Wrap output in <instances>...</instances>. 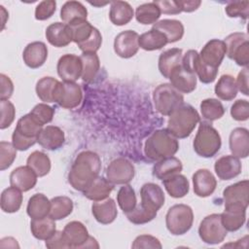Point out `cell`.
<instances>
[{
  "instance_id": "obj_1",
  "label": "cell",
  "mask_w": 249,
  "mask_h": 249,
  "mask_svg": "<svg viewBox=\"0 0 249 249\" xmlns=\"http://www.w3.org/2000/svg\"><path fill=\"white\" fill-rule=\"evenodd\" d=\"M101 170L100 157L93 151L80 152L68 172V183L76 191L83 192L97 176Z\"/></svg>"
},
{
  "instance_id": "obj_2",
  "label": "cell",
  "mask_w": 249,
  "mask_h": 249,
  "mask_svg": "<svg viewBox=\"0 0 249 249\" xmlns=\"http://www.w3.org/2000/svg\"><path fill=\"white\" fill-rule=\"evenodd\" d=\"M179 150V141L167 128L155 130L145 141L144 154L155 161L174 156Z\"/></svg>"
},
{
  "instance_id": "obj_3",
  "label": "cell",
  "mask_w": 249,
  "mask_h": 249,
  "mask_svg": "<svg viewBox=\"0 0 249 249\" xmlns=\"http://www.w3.org/2000/svg\"><path fill=\"white\" fill-rule=\"evenodd\" d=\"M168 117L167 130L177 139L189 137L200 122V117L196 109L185 102L176 108Z\"/></svg>"
},
{
  "instance_id": "obj_4",
  "label": "cell",
  "mask_w": 249,
  "mask_h": 249,
  "mask_svg": "<svg viewBox=\"0 0 249 249\" xmlns=\"http://www.w3.org/2000/svg\"><path fill=\"white\" fill-rule=\"evenodd\" d=\"M222 146V139L219 131L209 123L201 122L195 136L194 151L202 158H212Z\"/></svg>"
},
{
  "instance_id": "obj_5",
  "label": "cell",
  "mask_w": 249,
  "mask_h": 249,
  "mask_svg": "<svg viewBox=\"0 0 249 249\" xmlns=\"http://www.w3.org/2000/svg\"><path fill=\"white\" fill-rule=\"evenodd\" d=\"M194 223V212L191 206L183 203L171 206L165 215V225L173 235L187 233Z\"/></svg>"
},
{
  "instance_id": "obj_6",
  "label": "cell",
  "mask_w": 249,
  "mask_h": 249,
  "mask_svg": "<svg viewBox=\"0 0 249 249\" xmlns=\"http://www.w3.org/2000/svg\"><path fill=\"white\" fill-rule=\"evenodd\" d=\"M153 101L156 110L163 115L169 116L176 108L184 103L183 94L171 84L159 85L153 91Z\"/></svg>"
},
{
  "instance_id": "obj_7",
  "label": "cell",
  "mask_w": 249,
  "mask_h": 249,
  "mask_svg": "<svg viewBox=\"0 0 249 249\" xmlns=\"http://www.w3.org/2000/svg\"><path fill=\"white\" fill-rule=\"evenodd\" d=\"M226 45V55L234 60V62L242 67L249 64V37L244 32H233L223 40Z\"/></svg>"
},
{
  "instance_id": "obj_8",
  "label": "cell",
  "mask_w": 249,
  "mask_h": 249,
  "mask_svg": "<svg viewBox=\"0 0 249 249\" xmlns=\"http://www.w3.org/2000/svg\"><path fill=\"white\" fill-rule=\"evenodd\" d=\"M227 230L224 228L221 215L213 213L202 219L198 227V235L200 239L209 245L219 244L227 236Z\"/></svg>"
},
{
  "instance_id": "obj_9",
  "label": "cell",
  "mask_w": 249,
  "mask_h": 249,
  "mask_svg": "<svg viewBox=\"0 0 249 249\" xmlns=\"http://www.w3.org/2000/svg\"><path fill=\"white\" fill-rule=\"evenodd\" d=\"M183 66L193 71L203 84L213 83L218 75V69L206 65L196 50H189L182 58Z\"/></svg>"
},
{
  "instance_id": "obj_10",
  "label": "cell",
  "mask_w": 249,
  "mask_h": 249,
  "mask_svg": "<svg viewBox=\"0 0 249 249\" xmlns=\"http://www.w3.org/2000/svg\"><path fill=\"white\" fill-rule=\"evenodd\" d=\"M135 175L133 163L125 158L113 160L106 168V178L114 185L128 184Z\"/></svg>"
},
{
  "instance_id": "obj_11",
  "label": "cell",
  "mask_w": 249,
  "mask_h": 249,
  "mask_svg": "<svg viewBox=\"0 0 249 249\" xmlns=\"http://www.w3.org/2000/svg\"><path fill=\"white\" fill-rule=\"evenodd\" d=\"M82 99V89L76 82H59L54 103L65 109H74L81 104Z\"/></svg>"
},
{
  "instance_id": "obj_12",
  "label": "cell",
  "mask_w": 249,
  "mask_h": 249,
  "mask_svg": "<svg viewBox=\"0 0 249 249\" xmlns=\"http://www.w3.org/2000/svg\"><path fill=\"white\" fill-rule=\"evenodd\" d=\"M140 196H141V203L139 206L157 216L158 211L162 207L164 204L165 196L162 189L155 183H146L140 189Z\"/></svg>"
},
{
  "instance_id": "obj_13",
  "label": "cell",
  "mask_w": 249,
  "mask_h": 249,
  "mask_svg": "<svg viewBox=\"0 0 249 249\" xmlns=\"http://www.w3.org/2000/svg\"><path fill=\"white\" fill-rule=\"evenodd\" d=\"M82 70L81 57L73 53L63 54L56 64V71L62 82H76L81 78Z\"/></svg>"
},
{
  "instance_id": "obj_14",
  "label": "cell",
  "mask_w": 249,
  "mask_h": 249,
  "mask_svg": "<svg viewBox=\"0 0 249 249\" xmlns=\"http://www.w3.org/2000/svg\"><path fill=\"white\" fill-rule=\"evenodd\" d=\"M139 35L134 30L120 32L114 40V51L122 58L134 56L139 50Z\"/></svg>"
},
{
  "instance_id": "obj_15",
  "label": "cell",
  "mask_w": 249,
  "mask_h": 249,
  "mask_svg": "<svg viewBox=\"0 0 249 249\" xmlns=\"http://www.w3.org/2000/svg\"><path fill=\"white\" fill-rule=\"evenodd\" d=\"M168 79L170 81L169 84L181 93H191L196 88L197 78L196 74L183 66L182 63L171 71Z\"/></svg>"
},
{
  "instance_id": "obj_16",
  "label": "cell",
  "mask_w": 249,
  "mask_h": 249,
  "mask_svg": "<svg viewBox=\"0 0 249 249\" xmlns=\"http://www.w3.org/2000/svg\"><path fill=\"white\" fill-rule=\"evenodd\" d=\"M226 53L225 42L219 39H212L202 47L199 56L206 65L219 69V66L226 56Z\"/></svg>"
},
{
  "instance_id": "obj_17",
  "label": "cell",
  "mask_w": 249,
  "mask_h": 249,
  "mask_svg": "<svg viewBox=\"0 0 249 249\" xmlns=\"http://www.w3.org/2000/svg\"><path fill=\"white\" fill-rule=\"evenodd\" d=\"M249 181L242 180L231 184L223 191L224 204L227 205H241L248 207L249 200Z\"/></svg>"
},
{
  "instance_id": "obj_18",
  "label": "cell",
  "mask_w": 249,
  "mask_h": 249,
  "mask_svg": "<svg viewBox=\"0 0 249 249\" xmlns=\"http://www.w3.org/2000/svg\"><path fill=\"white\" fill-rule=\"evenodd\" d=\"M194 193L199 197H207L211 196L217 187V180L213 173L206 169H197L193 174Z\"/></svg>"
},
{
  "instance_id": "obj_19",
  "label": "cell",
  "mask_w": 249,
  "mask_h": 249,
  "mask_svg": "<svg viewBox=\"0 0 249 249\" xmlns=\"http://www.w3.org/2000/svg\"><path fill=\"white\" fill-rule=\"evenodd\" d=\"M242 165L238 158L232 155H226L219 158L214 164L216 175L221 180H231L241 173Z\"/></svg>"
},
{
  "instance_id": "obj_20",
  "label": "cell",
  "mask_w": 249,
  "mask_h": 249,
  "mask_svg": "<svg viewBox=\"0 0 249 249\" xmlns=\"http://www.w3.org/2000/svg\"><path fill=\"white\" fill-rule=\"evenodd\" d=\"M48 48L44 42H31L23 50L22 59L26 66L31 69H37L44 65L48 58Z\"/></svg>"
},
{
  "instance_id": "obj_21",
  "label": "cell",
  "mask_w": 249,
  "mask_h": 249,
  "mask_svg": "<svg viewBox=\"0 0 249 249\" xmlns=\"http://www.w3.org/2000/svg\"><path fill=\"white\" fill-rule=\"evenodd\" d=\"M45 36L48 42L56 48H62L68 46L72 39V32L68 24L64 22H53L51 23L45 32Z\"/></svg>"
},
{
  "instance_id": "obj_22",
  "label": "cell",
  "mask_w": 249,
  "mask_h": 249,
  "mask_svg": "<svg viewBox=\"0 0 249 249\" xmlns=\"http://www.w3.org/2000/svg\"><path fill=\"white\" fill-rule=\"evenodd\" d=\"M37 178L38 176L33 169L28 165H21L11 172L10 184L21 192H28L37 184Z\"/></svg>"
},
{
  "instance_id": "obj_23",
  "label": "cell",
  "mask_w": 249,
  "mask_h": 249,
  "mask_svg": "<svg viewBox=\"0 0 249 249\" xmlns=\"http://www.w3.org/2000/svg\"><path fill=\"white\" fill-rule=\"evenodd\" d=\"M246 207L241 205H227L221 213V221L227 231H238L246 221Z\"/></svg>"
},
{
  "instance_id": "obj_24",
  "label": "cell",
  "mask_w": 249,
  "mask_h": 249,
  "mask_svg": "<svg viewBox=\"0 0 249 249\" xmlns=\"http://www.w3.org/2000/svg\"><path fill=\"white\" fill-rule=\"evenodd\" d=\"M64 141V131L56 125H47L43 127L37 138V143L49 151L58 150L62 147Z\"/></svg>"
},
{
  "instance_id": "obj_25",
  "label": "cell",
  "mask_w": 249,
  "mask_h": 249,
  "mask_svg": "<svg viewBox=\"0 0 249 249\" xmlns=\"http://www.w3.org/2000/svg\"><path fill=\"white\" fill-rule=\"evenodd\" d=\"M231 155L238 159H245L249 155V131L245 127H235L229 137Z\"/></svg>"
},
{
  "instance_id": "obj_26",
  "label": "cell",
  "mask_w": 249,
  "mask_h": 249,
  "mask_svg": "<svg viewBox=\"0 0 249 249\" xmlns=\"http://www.w3.org/2000/svg\"><path fill=\"white\" fill-rule=\"evenodd\" d=\"M91 213L98 223L102 225L111 224L118 216L117 204L111 197H107L99 201H93L91 205Z\"/></svg>"
},
{
  "instance_id": "obj_27",
  "label": "cell",
  "mask_w": 249,
  "mask_h": 249,
  "mask_svg": "<svg viewBox=\"0 0 249 249\" xmlns=\"http://www.w3.org/2000/svg\"><path fill=\"white\" fill-rule=\"evenodd\" d=\"M63 234L71 248H82L89 237L87 227L80 221H71L63 229Z\"/></svg>"
},
{
  "instance_id": "obj_28",
  "label": "cell",
  "mask_w": 249,
  "mask_h": 249,
  "mask_svg": "<svg viewBox=\"0 0 249 249\" xmlns=\"http://www.w3.org/2000/svg\"><path fill=\"white\" fill-rule=\"evenodd\" d=\"M113 190H114V184H112L107 178L97 176L83 191V194L89 200L99 201L109 197Z\"/></svg>"
},
{
  "instance_id": "obj_29",
  "label": "cell",
  "mask_w": 249,
  "mask_h": 249,
  "mask_svg": "<svg viewBox=\"0 0 249 249\" xmlns=\"http://www.w3.org/2000/svg\"><path fill=\"white\" fill-rule=\"evenodd\" d=\"M183 51L179 48H171L162 52L159 56L158 67L160 73L168 79L171 71L182 63Z\"/></svg>"
},
{
  "instance_id": "obj_30",
  "label": "cell",
  "mask_w": 249,
  "mask_h": 249,
  "mask_svg": "<svg viewBox=\"0 0 249 249\" xmlns=\"http://www.w3.org/2000/svg\"><path fill=\"white\" fill-rule=\"evenodd\" d=\"M134 17V11L126 1H112L110 3L109 18L117 26L127 24Z\"/></svg>"
},
{
  "instance_id": "obj_31",
  "label": "cell",
  "mask_w": 249,
  "mask_h": 249,
  "mask_svg": "<svg viewBox=\"0 0 249 249\" xmlns=\"http://www.w3.org/2000/svg\"><path fill=\"white\" fill-rule=\"evenodd\" d=\"M154 29H157L164 34L168 43H175L180 41L184 36V25L178 19L164 18L153 24Z\"/></svg>"
},
{
  "instance_id": "obj_32",
  "label": "cell",
  "mask_w": 249,
  "mask_h": 249,
  "mask_svg": "<svg viewBox=\"0 0 249 249\" xmlns=\"http://www.w3.org/2000/svg\"><path fill=\"white\" fill-rule=\"evenodd\" d=\"M182 169V161L176 157L172 156L157 161L153 166V175L162 181L172 175L180 173Z\"/></svg>"
},
{
  "instance_id": "obj_33",
  "label": "cell",
  "mask_w": 249,
  "mask_h": 249,
  "mask_svg": "<svg viewBox=\"0 0 249 249\" xmlns=\"http://www.w3.org/2000/svg\"><path fill=\"white\" fill-rule=\"evenodd\" d=\"M51 200L41 193L34 194L27 202L26 213L31 219H41L49 216Z\"/></svg>"
},
{
  "instance_id": "obj_34",
  "label": "cell",
  "mask_w": 249,
  "mask_h": 249,
  "mask_svg": "<svg viewBox=\"0 0 249 249\" xmlns=\"http://www.w3.org/2000/svg\"><path fill=\"white\" fill-rule=\"evenodd\" d=\"M162 184L167 194L174 198L184 197L190 191V183L187 177L180 173L162 180Z\"/></svg>"
},
{
  "instance_id": "obj_35",
  "label": "cell",
  "mask_w": 249,
  "mask_h": 249,
  "mask_svg": "<svg viewBox=\"0 0 249 249\" xmlns=\"http://www.w3.org/2000/svg\"><path fill=\"white\" fill-rule=\"evenodd\" d=\"M22 192L13 186L6 188L1 194L0 206L5 213L18 212L22 204Z\"/></svg>"
},
{
  "instance_id": "obj_36",
  "label": "cell",
  "mask_w": 249,
  "mask_h": 249,
  "mask_svg": "<svg viewBox=\"0 0 249 249\" xmlns=\"http://www.w3.org/2000/svg\"><path fill=\"white\" fill-rule=\"evenodd\" d=\"M87 17L88 10L79 1H67L60 9V18L66 24L80 19H87Z\"/></svg>"
},
{
  "instance_id": "obj_37",
  "label": "cell",
  "mask_w": 249,
  "mask_h": 249,
  "mask_svg": "<svg viewBox=\"0 0 249 249\" xmlns=\"http://www.w3.org/2000/svg\"><path fill=\"white\" fill-rule=\"evenodd\" d=\"M214 91L218 98L225 101H231L235 98L238 89L234 77L230 74L222 75L215 85Z\"/></svg>"
},
{
  "instance_id": "obj_38",
  "label": "cell",
  "mask_w": 249,
  "mask_h": 249,
  "mask_svg": "<svg viewBox=\"0 0 249 249\" xmlns=\"http://www.w3.org/2000/svg\"><path fill=\"white\" fill-rule=\"evenodd\" d=\"M138 43H139V48L148 52L160 50L166 44H168L164 34L154 28L141 34L139 36Z\"/></svg>"
},
{
  "instance_id": "obj_39",
  "label": "cell",
  "mask_w": 249,
  "mask_h": 249,
  "mask_svg": "<svg viewBox=\"0 0 249 249\" xmlns=\"http://www.w3.org/2000/svg\"><path fill=\"white\" fill-rule=\"evenodd\" d=\"M55 221L50 216L41 219H32L30 222V231L32 235L39 240H47L56 231Z\"/></svg>"
},
{
  "instance_id": "obj_40",
  "label": "cell",
  "mask_w": 249,
  "mask_h": 249,
  "mask_svg": "<svg viewBox=\"0 0 249 249\" xmlns=\"http://www.w3.org/2000/svg\"><path fill=\"white\" fill-rule=\"evenodd\" d=\"M82 60V80L85 83H91L100 69V60L96 53H83L81 55Z\"/></svg>"
},
{
  "instance_id": "obj_41",
  "label": "cell",
  "mask_w": 249,
  "mask_h": 249,
  "mask_svg": "<svg viewBox=\"0 0 249 249\" xmlns=\"http://www.w3.org/2000/svg\"><path fill=\"white\" fill-rule=\"evenodd\" d=\"M74 208L73 200L66 196H54L51 199V209L49 216L56 220H62L68 217Z\"/></svg>"
},
{
  "instance_id": "obj_42",
  "label": "cell",
  "mask_w": 249,
  "mask_h": 249,
  "mask_svg": "<svg viewBox=\"0 0 249 249\" xmlns=\"http://www.w3.org/2000/svg\"><path fill=\"white\" fill-rule=\"evenodd\" d=\"M59 81L53 77H43L36 83L35 90L37 96L45 103L54 102V97Z\"/></svg>"
},
{
  "instance_id": "obj_43",
  "label": "cell",
  "mask_w": 249,
  "mask_h": 249,
  "mask_svg": "<svg viewBox=\"0 0 249 249\" xmlns=\"http://www.w3.org/2000/svg\"><path fill=\"white\" fill-rule=\"evenodd\" d=\"M44 125L41 124L30 113L20 117L15 128L20 135L28 138H38Z\"/></svg>"
},
{
  "instance_id": "obj_44",
  "label": "cell",
  "mask_w": 249,
  "mask_h": 249,
  "mask_svg": "<svg viewBox=\"0 0 249 249\" xmlns=\"http://www.w3.org/2000/svg\"><path fill=\"white\" fill-rule=\"evenodd\" d=\"M26 165L33 169L38 177H44L51 171L52 162L47 154L41 151H34L28 156Z\"/></svg>"
},
{
  "instance_id": "obj_45",
  "label": "cell",
  "mask_w": 249,
  "mask_h": 249,
  "mask_svg": "<svg viewBox=\"0 0 249 249\" xmlns=\"http://www.w3.org/2000/svg\"><path fill=\"white\" fill-rule=\"evenodd\" d=\"M160 15L161 13L160 8L153 1V2L139 5L135 10L134 16L136 20L139 23L148 25V24H155L157 21H159Z\"/></svg>"
},
{
  "instance_id": "obj_46",
  "label": "cell",
  "mask_w": 249,
  "mask_h": 249,
  "mask_svg": "<svg viewBox=\"0 0 249 249\" xmlns=\"http://www.w3.org/2000/svg\"><path fill=\"white\" fill-rule=\"evenodd\" d=\"M200 112L203 119L213 122L221 119L225 114L222 102L216 98H206L200 102Z\"/></svg>"
},
{
  "instance_id": "obj_47",
  "label": "cell",
  "mask_w": 249,
  "mask_h": 249,
  "mask_svg": "<svg viewBox=\"0 0 249 249\" xmlns=\"http://www.w3.org/2000/svg\"><path fill=\"white\" fill-rule=\"evenodd\" d=\"M117 202L124 214L132 211L137 205V197L134 189L129 184H124L117 194Z\"/></svg>"
},
{
  "instance_id": "obj_48",
  "label": "cell",
  "mask_w": 249,
  "mask_h": 249,
  "mask_svg": "<svg viewBox=\"0 0 249 249\" xmlns=\"http://www.w3.org/2000/svg\"><path fill=\"white\" fill-rule=\"evenodd\" d=\"M68 25L72 32L73 42L76 43L77 45L87 41L91 36V34L95 29V27L91 25V23L87 19L76 20L71 22Z\"/></svg>"
},
{
  "instance_id": "obj_49",
  "label": "cell",
  "mask_w": 249,
  "mask_h": 249,
  "mask_svg": "<svg viewBox=\"0 0 249 249\" xmlns=\"http://www.w3.org/2000/svg\"><path fill=\"white\" fill-rule=\"evenodd\" d=\"M17 158V149L13 143L7 141L0 142V170L9 168Z\"/></svg>"
},
{
  "instance_id": "obj_50",
  "label": "cell",
  "mask_w": 249,
  "mask_h": 249,
  "mask_svg": "<svg viewBox=\"0 0 249 249\" xmlns=\"http://www.w3.org/2000/svg\"><path fill=\"white\" fill-rule=\"evenodd\" d=\"M41 124L45 125L53 121L54 109L47 103H39L35 105L29 112Z\"/></svg>"
},
{
  "instance_id": "obj_51",
  "label": "cell",
  "mask_w": 249,
  "mask_h": 249,
  "mask_svg": "<svg viewBox=\"0 0 249 249\" xmlns=\"http://www.w3.org/2000/svg\"><path fill=\"white\" fill-rule=\"evenodd\" d=\"M225 12L230 18H240L246 19L249 12L248 1H234L229 2L225 8Z\"/></svg>"
},
{
  "instance_id": "obj_52",
  "label": "cell",
  "mask_w": 249,
  "mask_h": 249,
  "mask_svg": "<svg viewBox=\"0 0 249 249\" xmlns=\"http://www.w3.org/2000/svg\"><path fill=\"white\" fill-rule=\"evenodd\" d=\"M0 112H1L0 128L5 129L13 124L16 116V109L14 104L11 101L0 100Z\"/></svg>"
},
{
  "instance_id": "obj_53",
  "label": "cell",
  "mask_w": 249,
  "mask_h": 249,
  "mask_svg": "<svg viewBox=\"0 0 249 249\" xmlns=\"http://www.w3.org/2000/svg\"><path fill=\"white\" fill-rule=\"evenodd\" d=\"M231 115L238 122L247 121L249 118V102L246 99H238L231 106Z\"/></svg>"
},
{
  "instance_id": "obj_54",
  "label": "cell",
  "mask_w": 249,
  "mask_h": 249,
  "mask_svg": "<svg viewBox=\"0 0 249 249\" xmlns=\"http://www.w3.org/2000/svg\"><path fill=\"white\" fill-rule=\"evenodd\" d=\"M56 10V2L53 0H45L40 2L35 8V18L37 20H46L50 18Z\"/></svg>"
},
{
  "instance_id": "obj_55",
  "label": "cell",
  "mask_w": 249,
  "mask_h": 249,
  "mask_svg": "<svg viewBox=\"0 0 249 249\" xmlns=\"http://www.w3.org/2000/svg\"><path fill=\"white\" fill-rule=\"evenodd\" d=\"M102 44V35L97 28L94 29L91 36L85 42L78 45L83 53H96Z\"/></svg>"
},
{
  "instance_id": "obj_56",
  "label": "cell",
  "mask_w": 249,
  "mask_h": 249,
  "mask_svg": "<svg viewBox=\"0 0 249 249\" xmlns=\"http://www.w3.org/2000/svg\"><path fill=\"white\" fill-rule=\"evenodd\" d=\"M132 248H135V249H139V248H159L160 249L162 247L160 241L156 237V236H153V235H150V234H141V235H138L132 245H131Z\"/></svg>"
},
{
  "instance_id": "obj_57",
  "label": "cell",
  "mask_w": 249,
  "mask_h": 249,
  "mask_svg": "<svg viewBox=\"0 0 249 249\" xmlns=\"http://www.w3.org/2000/svg\"><path fill=\"white\" fill-rule=\"evenodd\" d=\"M45 245L49 249H70L62 231H55L52 236H50Z\"/></svg>"
},
{
  "instance_id": "obj_58",
  "label": "cell",
  "mask_w": 249,
  "mask_h": 249,
  "mask_svg": "<svg viewBox=\"0 0 249 249\" xmlns=\"http://www.w3.org/2000/svg\"><path fill=\"white\" fill-rule=\"evenodd\" d=\"M12 143L18 151H26L37 143V138H28L20 135L18 131L14 130L12 134Z\"/></svg>"
},
{
  "instance_id": "obj_59",
  "label": "cell",
  "mask_w": 249,
  "mask_h": 249,
  "mask_svg": "<svg viewBox=\"0 0 249 249\" xmlns=\"http://www.w3.org/2000/svg\"><path fill=\"white\" fill-rule=\"evenodd\" d=\"M154 2L160 8L161 14H165V15H178V14L182 13L179 1L160 0V1H154Z\"/></svg>"
},
{
  "instance_id": "obj_60",
  "label": "cell",
  "mask_w": 249,
  "mask_h": 249,
  "mask_svg": "<svg viewBox=\"0 0 249 249\" xmlns=\"http://www.w3.org/2000/svg\"><path fill=\"white\" fill-rule=\"evenodd\" d=\"M0 82H1V92H0V100H9V98L13 95L14 92V84L10 77L1 73L0 74Z\"/></svg>"
},
{
  "instance_id": "obj_61",
  "label": "cell",
  "mask_w": 249,
  "mask_h": 249,
  "mask_svg": "<svg viewBox=\"0 0 249 249\" xmlns=\"http://www.w3.org/2000/svg\"><path fill=\"white\" fill-rule=\"evenodd\" d=\"M237 89L244 95H248V67L242 69L235 80Z\"/></svg>"
},
{
  "instance_id": "obj_62",
  "label": "cell",
  "mask_w": 249,
  "mask_h": 249,
  "mask_svg": "<svg viewBox=\"0 0 249 249\" xmlns=\"http://www.w3.org/2000/svg\"><path fill=\"white\" fill-rule=\"evenodd\" d=\"M179 4L182 12L192 13L196 11L201 5V1L199 0H179Z\"/></svg>"
},
{
  "instance_id": "obj_63",
  "label": "cell",
  "mask_w": 249,
  "mask_h": 249,
  "mask_svg": "<svg viewBox=\"0 0 249 249\" xmlns=\"http://www.w3.org/2000/svg\"><path fill=\"white\" fill-rule=\"evenodd\" d=\"M82 248H99V244L96 241V239L89 235L87 242L82 246Z\"/></svg>"
},
{
  "instance_id": "obj_64",
  "label": "cell",
  "mask_w": 249,
  "mask_h": 249,
  "mask_svg": "<svg viewBox=\"0 0 249 249\" xmlns=\"http://www.w3.org/2000/svg\"><path fill=\"white\" fill-rule=\"evenodd\" d=\"M0 9H1V18H2L1 30H3L5 28V24H6V18H9V13L6 11V9L2 5L0 6Z\"/></svg>"
}]
</instances>
